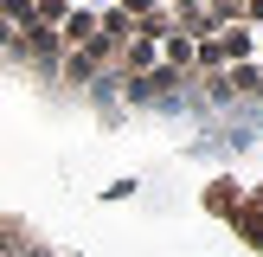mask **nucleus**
Returning <instances> with one entry per match:
<instances>
[{
	"label": "nucleus",
	"instance_id": "f257e3e1",
	"mask_svg": "<svg viewBox=\"0 0 263 257\" xmlns=\"http://www.w3.org/2000/svg\"><path fill=\"white\" fill-rule=\"evenodd\" d=\"M0 45L116 103L263 122V0H0Z\"/></svg>",
	"mask_w": 263,
	"mask_h": 257
},
{
	"label": "nucleus",
	"instance_id": "f03ea898",
	"mask_svg": "<svg viewBox=\"0 0 263 257\" xmlns=\"http://www.w3.org/2000/svg\"><path fill=\"white\" fill-rule=\"evenodd\" d=\"M0 257H64L58 244H45L32 225H20V218L0 212Z\"/></svg>",
	"mask_w": 263,
	"mask_h": 257
}]
</instances>
